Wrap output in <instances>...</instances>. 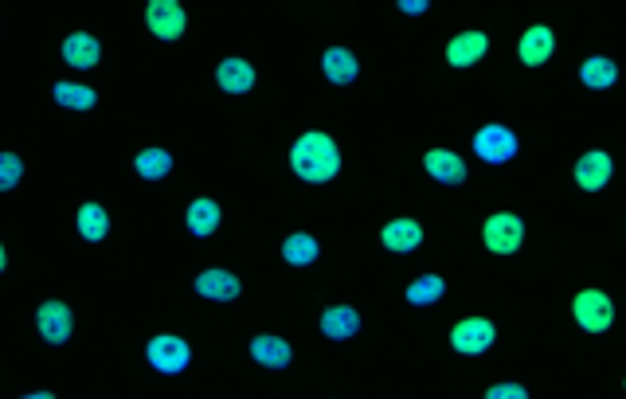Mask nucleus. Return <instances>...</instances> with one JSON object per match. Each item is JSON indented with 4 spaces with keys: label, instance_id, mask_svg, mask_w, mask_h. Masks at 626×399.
Returning a JSON list of instances; mask_svg holds the SVG:
<instances>
[{
    "label": "nucleus",
    "instance_id": "1",
    "mask_svg": "<svg viewBox=\"0 0 626 399\" xmlns=\"http://www.w3.org/2000/svg\"><path fill=\"white\" fill-rule=\"evenodd\" d=\"M290 169H294V177L306 180V184H329L341 173V149H337V141L329 133H302L290 145Z\"/></svg>",
    "mask_w": 626,
    "mask_h": 399
},
{
    "label": "nucleus",
    "instance_id": "2",
    "mask_svg": "<svg viewBox=\"0 0 626 399\" xmlns=\"http://www.w3.org/2000/svg\"><path fill=\"white\" fill-rule=\"evenodd\" d=\"M572 321L580 325L583 333H591V337L611 333V329H615V302H611V294L599 290V286L580 290V294L572 298Z\"/></svg>",
    "mask_w": 626,
    "mask_h": 399
},
{
    "label": "nucleus",
    "instance_id": "3",
    "mask_svg": "<svg viewBox=\"0 0 626 399\" xmlns=\"http://www.w3.org/2000/svg\"><path fill=\"white\" fill-rule=\"evenodd\" d=\"M482 243L497 259L517 255L525 247V220L517 212H493L490 220L482 223Z\"/></svg>",
    "mask_w": 626,
    "mask_h": 399
},
{
    "label": "nucleus",
    "instance_id": "4",
    "mask_svg": "<svg viewBox=\"0 0 626 399\" xmlns=\"http://www.w3.org/2000/svg\"><path fill=\"white\" fill-rule=\"evenodd\" d=\"M470 149L486 165H509L521 153V137L509 130V126H501V122H490V126H482V130L474 133Z\"/></svg>",
    "mask_w": 626,
    "mask_h": 399
},
{
    "label": "nucleus",
    "instance_id": "5",
    "mask_svg": "<svg viewBox=\"0 0 626 399\" xmlns=\"http://www.w3.org/2000/svg\"><path fill=\"white\" fill-rule=\"evenodd\" d=\"M493 341H497V325H493L490 317H462V321H454L450 325V349L458 356H482L493 349Z\"/></svg>",
    "mask_w": 626,
    "mask_h": 399
},
{
    "label": "nucleus",
    "instance_id": "6",
    "mask_svg": "<svg viewBox=\"0 0 626 399\" xmlns=\"http://www.w3.org/2000/svg\"><path fill=\"white\" fill-rule=\"evenodd\" d=\"M145 360H149V368H157L161 376H180V372L188 368V360H192V349H188L184 337L161 333V337H153V341L145 345Z\"/></svg>",
    "mask_w": 626,
    "mask_h": 399
},
{
    "label": "nucleus",
    "instance_id": "7",
    "mask_svg": "<svg viewBox=\"0 0 626 399\" xmlns=\"http://www.w3.org/2000/svg\"><path fill=\"white\" fill-rule=\"evenodd\" d=\"M615 177V157L607 149H587L580 161L572 165V180L580 192H603Z\"/></svg>",
    "mask_w": 626,
    "mask_h": 399
},
{
    "label": "nucleus",
    "instance_id": "8",
    "mask_svg": "<svg viewBox=\"0 0 626 399\" xmlns=\"http://www.w3.org/2000/svg\"><path fill=\"white\" fill-rule=\"evenodd\" d=\"M490 55V36L482 28H466L447 44V63L454 71H470Z\"/></svg>",
    "mask_w": 626,
    "mask_h": 399
},
{
    "label": "nucleus",
    "instance_id": "9",
    "mask_svg": "<svg viewBox=\"0 0 626 399\" xmlns=\"http://www.w3.org/2000/svg\"><path fill=\"white\" fill-rule=\"evenodd\" d=\"M552 55H556V32H552L548 24H529V28L521 32V40H517V59H521V67L537 71Z\"/></svg>",
    "mask_w": 626,
    "mask_h": 399
},
{
    "label": "nucleus",
    "instance_id": "10",
    "mask_svg": "<svg viewBox=\"0 0 626 399\" xmlns=\"http://www.w3.org/2000/svg\"><path fill=\"white\" fill-rule=\"evenodd\" d=\"M145 24H149V32H153L157 40L173 44V40L184 36L188 16H184V8H180L177 0H153V4L145 8Z\"/></svg>",
    "mask_w": 626,
    "mask_h": 399
},
{
    "label": "nucleus",
    "instance_id": "11",
    "mask_svg": "<svg viewBox=\"0 0 626 399\" xmlns=\"http://www.w3.org/2000/svg\"><path fill=\"white\" fill-rule=\"evenodd\" d=\"M36 329H40V337H44L47 345H63L75 333V313H71V306H63V302H44L36 310Z\"/></svg>",
    "mask_w": 626,
    "mask_h": 399
},
{
    "label": "nucleus",
    "instance_id": "12",
    "mask_svg": "<svg viewBox=\"0 0 626 399\" xmlns=\"http://www.w3.org/2000/svg\"><path fill=\"white\" fill-rule=\"evenodd\" d=\"M380 243H384V251H392V255H411V251L423 247V223L411 220V216L388 220L380 227Z\"/></svg>",
    "mask_w": 626,
    "mask_h": 399
},
{
    "label": "nucleus",
    "instance_id": "13",
    "mask_svg": "<svg viewBox=\"0 0 626 399\" xmlns=\"http://www.w3.org/2000/svg\"><path fill=\"white\" fill-rule=\"evenodd\" d=\"M423 169H427V177L447 184V188H458V184H466V177H470L466 161L454 149H427L423 153Z\"/></svg>",
    "mask_w": 626,
    "mask_h": 399
},
{
    "label": "nucleus",
    "instance_id": "14",
    "mask_svg": "<svg viewBox=\"0 0 626 399\" xmlns=\"http://www.w3.org/2000/svg\"><path fill=\"white\" fill-rule=\"evenodd\" d=\"M247 353H251V360H255L259 368H270V372H282V368H290V360H294L290 341H286V337H274V333H259V337H251Z\"/></svg>",
    "mask_w": 626,
    "mask_h": 399
},
{
    "label": "nucleus",
    "instance_id": "15",
    "mask_svg": "<svg viewBox=\"0 0 626 399\" xmlns=\"http://www.w3.org/2000/svg\"><path fill=\"white\" fill-rule=\"evenodd\" d=\"M196 294L208 298V302H235L243 294V282H239V274L212 266V270L196 274Z\"/></svg>",
    "mask_w": 626,
    "mask_h": 399
},
{
    "label": "nucleus",
    "instance_id": "16",
    "mask_svg": "<svg viewBox=\"0 0 626 399\" xmlns=\"http://www.w3.org/2000/svg\"><path fill=\"white\" fill-rule=\"evenodd\" d=\"M321 75H325L333 87H349V83H357L360 59L349 47H329V51L321 55Z\"/></svg>",
    "mask_w": 626,
    "mask_h": 399
},
{
    "label": "nucleus",
    "instance_id": "17",
    "mask_svg": "<svg viewBox=\"0 0 626 399\" xmlns=\"http://www.w3.org/2000/svg\"><path fill=\"white\" fill-rule=\"evenodd\" d=\"M580 83L587 90H595V94L611 90L619 83V63L611 55H587L580 63Z\"/></svg>",
    "mask_w": 626,
    "mask_h": 399
},
{
    "label": "nucleus",
    "instance_id": "18",
    "mask_svg": "<svg viewBox=\"0 0 626 399\" xmlns=\"http://www.w3.org/2000/svg\"><path fill=\"white\" fill-rule=\"evenodd\" d=\"M216 87L224 94H247L255 87V67L247 59H239V55H227L224 63L216 67Z\"/></svg>",
    "mask_w": 626,
    "mask_h": 399
},
{
    "label": "nucleus",
    "instance_id": "19",
    "mask_svg": "<svg viewBox=\"0 0 626 399\" xmlns=\"http://www.w3.org/2000/svg\"><path fill=\"white\" fill-rule=\"evenodd\" d=\"M317 325H321V337L329 341H353L360 333V313L353 306H329Z\"/></svg>",
    "mask_w": 626,
    "mask_h": 399
},
{
    "label": "nucleus",
    "instance_id": "20",
    "mask_svg": "<svg viewBox=\"0 0 626 399\" xmlns=\"http://www.w3.org/2000/svg\"><path fill=\"white\" fill-rule=\"evenodd\" d=\"M98 59H102V44H98L90 32H71V36L63 40V63H71L75 71L98 67Z\"/></svg>",
    "mask_w": 626,
    "mask_h": 399
},
{
    "label": "nucleus",
    "instance_id": "21",
    "mask_svg": "<svg viewBox=\"0 0 626 399\" xmlns=\"http://www.w3.org/2000/svg\"><path fill=\"white\" fill-rule=\"evenodd\" d=\"M220 220H224V212H220V204H216V200H208V196L192 200V204H188V212H184V223H188V231H192L196 239L216 235V231H220Z\"/></svg>",
    "mask_w": 626,
    "mask_h": 399
},
{
    "label": "nucleus",
    "instance_id": "22",
    "mask_svg": "<svg viewBox=\"0 0 626 399\" xmlns=\"http://www.w3.org/2000/svg\"><path fill=\"white\" fill-rule=\"evenodd\" d=\"M443 294H447V278H443V274H419V278H415V282H407V290H403L407 306H415V310L435 306Z\"/></svg>",
    "mask_w": 626,
    "mask_h": 399
},
{
    "label": "nucleus",
    "instance_id": "23",
    "mask_svg": "<svg viewBox=\"0 0 626 399\" xmlns=\"http://www.w3.org/2000/svg\"><path fill=\"white\" fill-rule=\"evenodd\" d=\"M317 255H321V243L313 239L310 231H294V235L282 239V259L290 266H313Z\"/></svg>",
    "mask_w": 626,
    "mask_h": 399
},
{
    "label": "nucleus",
    "instance_id": "24",
    "mask_svg": "<svg viewBox=\"0 0 626 399\" xmlns=\"http://www.w3.org/2000/svg\"><path fill=\"white\" fill-rule=\"evenodd\" d=\"M75 227H79V235H83L87 243H102V239L110 235V212H106L102 204L87 200V204L79 208V220H75Z\"/></svg>",
    "mask_w": 626,
    "mask_h": 399
},
{
    "label": "nucleus",
    "instance_id": "25",
    "mask_svg": "<svg viewBox=\"0 0 626 399\" xmlns=\"http://www.w3.org/2000/svg\"><path fill=\"white\" fill-rule=\"evenodd\" d=\"M134 173L141 180H165L173 173V153L169 149H141L134 157Z\"/></svg>",
    "mask_w": 626,
    "mask_h": 399
},
{
    "label": "nucleus",
    "instance_id": "26",
    "mask_svg": "<svg viewBox=\"0 0 626 399\" xmlns=\"http://www.w3.org/2000/svg\"><path fill=\"white\" fill-rule=\"evenodd\" d=\"M51 94H55V102H59L63 110H94V106H98L94 87H83V83H55Z\"/></svg>",
    "mask_w": 626,
    "mask_h": 399
},
{
    "label": "nucleus",
    "instance_id": "27",
    "mask_svg": "<svg viewBox=\"0 0 626 399\" xmlns=\"http://www.w3.org/2000/svg\"><path fill=\"white\" fill-rule=\"evenodd\" d=\"M24 180V161L16 153H0V192H12Z\"/></svg>",
    "mask_w": 626,
    "mask_h": 399
},
{
    "label": "nucleus",
    "instance_id": "28",
    "mask_svg": "<svg viewBox=\"0 0 626 399\" xmlns=\"http://www.w3.org/2000/svg\"><path fill=\"white\" fill-rule=\"evenodd\" d=\"M482 399H529V388L517 380H501V384H490Z\"/></svg>",
    "mask_w": 626,
    "mask_h": 399
},
{
    "label": "nucleus",
    "instance_id": "29",
    "mask_svg": "<svg viewBox=\"0 0 626 399\" xmlns=\"http://www.w3.org/2000/svg\"><path fill=\"white\" fill-rule=\"evenodd\" d=\"M396 8L403 16H423V12H431V0H400Z\"/></svg>",
    "mask_w": 626,
    "mask_h": 399
},
{
    "label": "nucleus",
    "instance_id": "30",
    "mask_svg": "<svg viewBox=\"0 0 626 399\" xmlns=\"http://www.w3.org/2000/svg\"><path fill=\"white\" fill-rule=\"evenodd\" d=\"M20 399H55L51 392H28V396H20Z\"/></svg>",
    "mask_w": 626,
    "mask_h": 399
},
{
    "label": "nucleus",
    "instance_id": "31",
    "mask_svg": "<svg viewBox=\"0 0 626 399\" xmlns=\"http://www.w3.org/2000/svg\"><path fill=\"white\" fill-rule=\"evenodd\" d=\"M4 266H8V251H4V243H0V274H4Z\"/></svg>",
    "mask_w": 626,
    "mask_h": 399
},
{
    "label": "nucleus",
    "instance_id": "32",
    "mask_svg": "<svg viewBox=\"0 0 626 399\" xmlns=\"http://www.w3.org/2000/svg\"><path fill=\"white\" fill-rule=\"evenodd\" d=\"M623 392H626V376H623Z\"/></svg>",
    "mask_w": 626,
    "mask_h": 399
}]
</instances>
